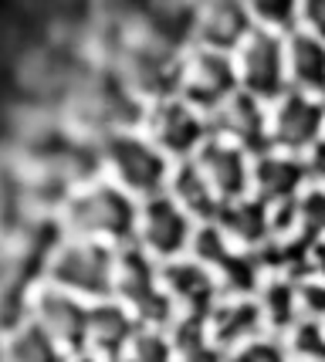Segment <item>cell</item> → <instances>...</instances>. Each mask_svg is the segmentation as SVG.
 <instances>
[{
    "label": "cell",
    "mask_w": 325,
    "mask_h": 362,
    "mask_svg": "<svg viewBox=\"0 0 325 362\" xmlns=\"http://www.w3.org/2000/svg\"><path fill=\"white\" fill-rule=\"evenodd\" d=\"M64 227L78 240H95L108 247L136 244L139 227V200L129 197L115 183H92L78 189L64 204Z\"/></svg>",
    "instance_id": "6da1fadb"
},
{
    "label": "cell",
    "mask_w": 325,
    "mask_h": 362,
    "mask_svg": "<svg viewBox=\"0 0 325 362\" xmlns=\"http://www.w3.org/2000/svg\"><path fill=\"white\" fill-rule=\"evenodd\" d=\"M102 166L108 183H115L136 200H149L156 193H166L170 183V159L156 149L153 139H142L136 132H112L102 142Z\"/></svg>",
    "instance_id": "7a4b0ae2"
},
{
    "label": "cell",
    "mask_w": 325,
    "mask_h": 362,
    "mask_svg": "<svg viewBox=\"0 0 325 362\" xmlns=\"http://www.w3.org/2000/svg\"><path fill=\"white\" fill-rule=\"evenodd\" d=\"M115 254H119V247L72 237L68 244H62L51 254L47 278L55 288H62V291L89 301V305L108 301L112 284H115Z\"/></svg>",
    "instance_id": "3957f363"
},
{
    "label": "cell",
    "mask_w": 325,
    "mask_h": 362,
    "mask_svg": "<svg viewBox=\"0 0 325 362\" xmlns=\"http://www.w3.org/2000/svg\"><path fill=\"white\" fill-rule=\"evenodd\" d=\"M112 298L122 301L132 315L139 318V325H153V329H166L176 308H173L166 288L159 281V264L139 244L119 247L115 254V284H112Z\"/></svg>",
    "instance_id": "277c9868"
},
{
    "label": "cell",
    "mask_w": 325,
    "mask_h": 362,
    "mask_svg": "<svg viewBox=\"0 0 325 362\" xmlns=\"http://www.w3.org/2000/svg\"><path fill=\"white\" fill-rule=\"evenodd\" d=\"M197 221L170 193H156L149 200H139V227H136V244L153 257L156 264H166L176 257L190 254Z\"/></svg>",
    "instance_id": "5b68a950"
},
{
    "label": "cell",
    "mask_w": 325,
    "mask_h": 362,
    "mask_svg": "<svg viewBox=\"0 0 325 362\" xmlns=\"http://www.w3.org/2000/svg\"><path fill=\"white\" fill-rule=\"evenodd\" d=\"M28 318L62 346L64 356H81L89 346V301L55 288L51 281L34 291Z\"/></svg>",
    "instance_id": "8992f818"
},
{
    "label": "cell",
    "mask_w": 325,
    "mask_h": 362,
    "mask_svg": "<svg viewBox=\"0 0 325 362\" xmlns=\"http://www.w3.org/2000/svg\"><path fill=\"white\" fill-rule=\"evenodd\" d=\"M285 47L271 31H254L237 45V81L254 98H275L285 85Z\"/></svg>",
    "instance_id": "52a82bcc"
},
{
    "label": "cell",
    "mask_w": 325,
    "mask_h": 362,
    "mask_svg": "<svg viewBox=\"0 0 325 362\" xmlns=\"http://www.w3.org/2000/svg\"><path fill=\"white\" fill-rule=\"evenodd\" d=\"M159 281L166 288L176 315L207 318L210 308L224 298L217 274L210 268H203L200 261H193V257H176V261L159 264Z\"/></svg>",
    "instance_id": "ba28073f"
},
{
    "label": "cell",
    "mask_w": 325,
    "mask_h": 362,
    "mask_svg": "<svg viewBox=\"0 0 325 362\" xmlns=\"http://www.w3.org/2000/svg\"><path fill=\"white\" fill-rule=\"evenodd\" d=\"M325 109L315 105L309 95L288 92L281 95L278 109L268 119V142L288 149V153H302L312 149L319 139H325Z\"/></svg>",
    "instance_id": "9c48e42d"
},
{
    "label": "cell",
    "mask_w": 325,
    "mask_h": 362,
    "mask_svg": "<svg viewBox=\"0 0 325 362\" xmlns=\"http://www.w3.org/2000/svg\"><path fill=\"white\" fill-rule=\"evenodd\" d=\"M193 163L200 166V173L207 176V183L220 204L251 197V159L241 146L224 139H207L197 149Z\"/></svg>",
    "instance_id": "30bf717a"
},
{
    "label": "cell",
    "mask_w": 325,
    "mask_h": 362,
    "mask_svg": "<svg viewBox=\"0 0 325 362\" xmlns=\"http://www.w3.org/2000/svg\"><path fill=\"white\" fill-rule=\"evenodd\" d=\"M207 332H210L214 346L231 359L237 349L254 342L268 329H264V315L258 298H231V295H224L207 315Z\"/></svg>",
    "instance_id": "8fae6325"
},
{
    "label": "cell",
    "mask_w": 325,
    "mask_h": 362,
    "mask_svg": "<svg viewBox=\"0 0 325 362\" xmlns=\"http://www.w3.org/2000/svg\"><path fill=\"white\" fill-rule=\"evenodd\" d=\"M309 180L305 159L285 156V153H261L251 163V197L264 200L268 206H288L302 197Z\"/></svg>",
    "instance_id": "7c38bea8"
},
{
    "label": "cell",
    "mask_w": 325,
    "mask_h": 362,
    "mask_svg": "<svg viewBox=\"0 0 325 362\" xmlns=\"http://www.w3.org/2000/svg\"><path fill=\"white\" fill-rule=\"evenodd\" d=\"M153 142L166 159H193L197 149L207 142V126L186 102H166L153 115Z\"/></svg>",
    "instance_id": "4fadbf2b"
},
{
    "label": "cell",
    "mask_w": 325,
    "mask_h": 362,
    "mask_svg": "<svg viewBox=\"0 0 325 362\" xmlns=\"http://www.w3.org/2000/svg\"><path fill=\"white\" fill-rule=\"evenodd\" d=\"M136 332H139V318L122 301H95V305H89V346H85V352H92L98 359L119 362V356L132 342Z\"/></svg>",
    "instance_id": "5bb4252c"
},
{
    "label": "cell",
    "mask_w": 325,
    "mask_h": 362,
    "mask_svg": "<svg viewBox=\"0 0 325 362\" xmlns=\"http://www.w3.org/2000/svg\"><path fill=\"white\" fill-rule=\"evenodd\" d=\"M214 139L234 142L244 153L248 149H261L268 142V115L258 109V98L248 92H231L220 105L214 109Z\"/></svg>",
    "instance_id": "9a60e30c"
},
{
    "label": "cell",
    "mask_w": 325,
    "mask_h": 362,
    "mask_svg": "<svg viewBox=\"0 0 325 362\" xmlns=\"http://www.w3.org/2000/svg\"><path fill=\"white\" fill-rule=\"evenodd\" d=\"M180 81H183V92L190 102L217 109L227 95L237 92L234 88L237 85V64H231V58L220 54V51H203L190 62Z\"/></svg>",
    "instance_id": "2e32d148"
},
{
    "label": "cell",
    "mask_w": 325,
    "mask_h": 362,
    "mask_svg": "<svg viewBox=\"0 0 325 362\" xmlns=\"http://www.w3.org/2000/svg\"><path fill=\"white\" fill-rule=\"evenodd\" d=\"M214 223L241 251H261L271 240V206L258 197H241V200L224 204Z\"/></svg>",
    "instance_id": "e0dca14e"
},
{
    "label": "cell",
    "mask_w": 325,
    "mask_h": 362,
    "mask_svg": "<svg viewBox=\"0 0 325 362\" xmlns=\"http://www.w3.org/2000/svg\"><path fill=\"white\" fill-rule=\"evenodd\" d=\"M166 193H170L173 200L183 206L197 223L217 221V214H220V206H224L220 200H217V193L210 189L207 176L200 173V166H197L193 159H183V163H176V166H173L170 183H166Z\"/></svg>",
    "instance_id": "ac0fdd59"
},
{
    "label": "cell",
    "mask_w": 325,
    "mask_h": 362,
    "mask_svg": "<svg viewBox=\"0 0 325 362\" xmlns=\"http://www.w3.org/2000/svg\"><path fill=\"white\" fill-rule=\"evenodd\" d=\"M285 64L288 75L298 85V92H325V41L312 31L292 34L285 47Z\"/></svg>",
    "instance_id": "d6986e66"
},
{
    "label": "cell",
    "mask_w": 325,
    "mask_h": 362,
    "mask_svg": "<svg viewBox=\"0 0 325 362\" xmlns=\"http://www.w3.org/2000/svg\"><path fill=\"white\" fill-rule=\"evenodd\" d=\"M254 298L261 305L268 335H281V332L288 335V332L302 322V315H298V281H292V278L268 274L261 284V291H258Z\"/></svg>",
    "instance_id": "ffe728a7"
},
{
    "label": "cell",
    "mask_w": 325,
    "mask_h": 362,
    "mask_svg": "<svg viewBox=\"0 0 325 362\" xmlns=\"http://www.w3.org/2000/svg\"><path fill=\"white\" fill-rule=\"evenodd\" d=\"M62 346L47 335L41 325H34L31 318L21 322L14 329H7L4 346H0V362H68Z\"/></svg>",
    "instance_id": "44dd1931"
},
{
    "label": "cell",
    "mask_w": 325,
    "mask_h": 362,
    "mask_svg": "<svg viewBox=\"0 0 325 362\" xmlns=\"http://www.w3.org/2000/svg\"><path fill=\"white\" fill-rule=\"evenodd\" d=\"M173 346V362H224L227 356L214 346L210 332H207V318L197 315H176L166 325Z\"/></svg>",
    "instance_id": "7402d4cb"
},
{
    "label": "cell",
    "mask_w": 325,
    "mask_h": 362,
    "mask_svg": "<svg viewBox=\"0 0 325 362\" xmlns=\"http://www.w3.org/2000/svg\"><path fill=\"white\" fill-rule=\"evenodd\" d=\"M248 21L258 24V31H281L292 28L302 14V0H241Z\"/></svg>",
    "instance_id": "603a6c76"
},
{
    "label": "cell",
    "mask_w": 325,
    "mask_h": 362,
    "mask_svg": "<svg viewBox=\"0 0 325 362\" xmlns=\"http://www.w3.org/2000/svg\"><path fill=\"white\" fill-rule=\"evenodd\" d=\"M119 362H173V346L166 329L139 325V332L132 335V342L125 346Z\"/></svg>",
    "instance_id": "cb8c5ba5"
},
{
    "label": "cell",
    "mask_w": 325,
    "mask_h": 362,
    "mask_svg": "<svg viewBox=\"0 0 325 362\" xmlns=\"http://www.w3.org/2000/svg\"><path fill=\"white\" fill-rule=\"evenodd\" d=\"M285 346L295 362H325V325L322 322H298Z\"/></svg>",
    "instance_id": "d4e9b609"
},
{
    "label": "cell",
    "mask_w": 325,
    "mask_h": 362,
    "mask_svg": "<svg viewBox=\"0 0 325 362\" xmlns=\"http://www.w3.org/2000/svg\"><path fill=\"white\" fill-rule=\"evenodd\" d=\"M234 362H295L292 352H288V346L281 342L278 335H258L254 342H248L244 349H237L231 356Z\"/></svg>",
    "instance_id": "484cf974"
},
{
    "label": "cell",
    "mask_w": 325,
    "mask_h": 362,
    "mask_svg": "<svg viewBox=\"0 0 325 362\" xmlns=\"http://www.w3.org/2000/svg\"><path fill=\"white\" fill-rule=\"evenodd\" d=\"M298 315H302V322H322L325 325V281L322 278H302L298 281Z\"/></svg>",
    "instance_id": "4316f807"
},
{
    "label": "cell",
    "mask_w": 325,
    "mask_h": 362,
    "mask_svg": "<svg viewBox=\"0 0 325 362\" xmlns=\"http://www.w3.org/2000/svg\"><path fill=\"white\" fill-rule=\"evenodd\" d=\"M302 17H305L309 31L325 41V0H302Z\"/></svg>",
    "instance_id": "83f0119b"
},
{
    "label": "cell",
    "mask_w": 325,
    "mask_h": 362,
    "mask_svg": "<svg viewBox=\"0 0 325 362\" xmlns=\"http://www.w3.org/2000/svg\"><path fill=\"white\" fill-rule=\"evenodd\" d=\"M305 166H309V176L319 183V187H325V139H319L315 146L309 149V156H305Z\"/></svg>",
    "instance_id": "f1b7e54d"
},
{
    "label": "cell",
    "mask_w": 325,
    "mask_h": 362,
    "mask_svg": "<svg viewBox=\"0 0 325 362\" xmlns=\"http://www.w3.org/2000/svg\"><path fill=\"white\" fill-rule=\"evenodd\" d=\"M309 278H322L325 281V237L309 247Z\"/></svg>",
    "instance_id": "f546056e"
},
{
    "label": "cell",
    "mask_w": 325,
    "mask_h": 362,
    "mask_svg": "<svg viewBox=\"0 0 325 362\" xmlns=\"http://www.w3.org/2000/svg\"><path fill=\"white\" fill-rule=\"evenodd\" d=\"M68 362H108V359H98V356H92V352H81V356H72Z\"/></svg>",
    "instance_id": "4dcf8cb0"
},
{
    "label": "cell",
    "mask_w": 325,
    "mask_h": 362,
    "mask_svg": "<svg viewBox=\"0 0 325 362\" xmlns=\"http://www.w3.org/2000/svg\"><path fill=\"white\" fill-rule=\"evenodd\" d=\"M224 362H234V359H224Z\"/></svg>",
    "instance_id": "1f68e13d"
}]
</instances>
